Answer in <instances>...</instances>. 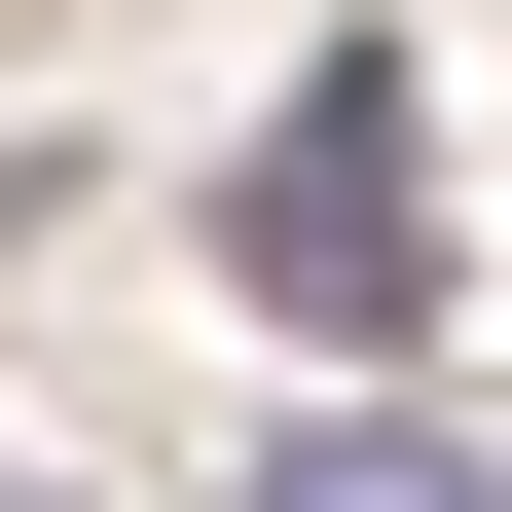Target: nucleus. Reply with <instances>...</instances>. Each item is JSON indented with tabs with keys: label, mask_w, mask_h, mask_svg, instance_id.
I'll use <instances>...</instances> for the list:
<instances>
[{
	"label": "nucleus",
	"mask_w": 512,
	"mask_h": 512,
	"mask_svg": "<svg viewBox=\"0 0 512 512\" xmlns=\"http://www.w3.org/2000/svg\"><path fill=\"white\" fill-rule=\"evenodd\" d=\"M220 256L330 330V403H403V330H439V256H403V37H330V74L256 110V183H220Z\"/></svg>",
	"instance_id": "1"
},
{
	"label": "nucleus",
	"mask_w": 512,
	"mask_h": 512,
	"mask_svg": "<svg viewBox=\"0 0 512 512\" xmlns=\"http://www.w3.org/2000/svg\"><path fill=\"white\" fill-rule=\"evenodd\" d=\"M256 512H512V476H476L439 403H293V439H256Z\"/></svg>",
	"instance_id": "2"
}]
</instances>
